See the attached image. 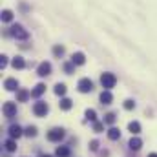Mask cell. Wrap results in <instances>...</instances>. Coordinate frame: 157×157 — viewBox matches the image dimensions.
<instances>
[{"label":"cell","instance_id":"obj_1","mask_svg":"<svg viewBox=\"0 0 157 157\" xmlns=\"http://www.w3.org/2000/svg\"><path fill=\"white\" fill-rule=\"evenodd\" d=\"M101 84H102V88H104V90H112V88L117 84V77H115L113 73L106 71V73H102V75H101Z\"/></svg>","mask_w":157,"mask_h":157},{"label":"cell","instance_id":"obj_2","mask_svg":"<svg viewBox=\"0 0 157 157\" xmlns=\"http://www.w3.org/2000/svg\"><path fill=\"white\" fill-rule=\"evenodd\" d=\"M11 35L17 40H28L29 39V33H28V31L24 29V26H20V24H15V26L11 28Z\"/></svg>","mask_w":157,"mask_h":157},{"label":"cell","instance_id":"obj_3","mask_svg":"<svg viewBox=\"0 0 157 157\" xmlns=\"http://www.w3.org/2000/svg\"><path fill=\"white\" fill-rule=\"evenodd\" d=\"M48 112H49L48 102H44V101H37V102L33 104V113H35L37 117H46Z\"/></svg>","mask_w":157,"mask_h":157},{"label":"cell","instance_id":"obj_4","mask_svg":"<svg viewBox=\"0 0 157 157\" xmlns=\"http://www.w3.org/2000/svg\"><path fill=\"white\" fill-rule=\"evenodd\" d=\"M46 137H48V141H51V143H60V141L64 139V130H62V128H51Z\"/></svg>","mask_w":157,"mask_h":157},{"label":"cell","instance_id":"obj_5","mask_svg":"<svg viewBox=\"0 0 157 157\" xmlns=\"http://www.w3.org/2000/svg\"><path fill=\"white\" fill-rule=\"evenodd\" d=\"M77 88L80 93H90V91H93V80L88 77H82L77 82Z\"/></svg>","mask_w":157,"mask_h":157},{"label":"cell","instance_id":"obj_6","mask_svg":"<svg viewBox=\"0 0 157 157\" xmlns=\"http://www.w3.org/2000/svg\"><path fill=\"white\" fill-rule=\"evenodd\" d=\"M51 71H53V66H51V62H40L39 68H37V73H39V77H48V75H51Z\"/></svg>","mask_w":157,"mask_h":157},{"label":"cell","instance_id":"obj_7","mask_svg":"<svg viewBox=\"0 0 157 157\" xmlns=\"http://www.w3.org/2000/svg\"><path fill=\"white\" fill-rule=\"evenodd\" d=\"M2 112H4V115L7 119L15 117V115H17V102H6V104L2 106Z\"/></svg>","mask_w":157,"mask_h":157},{"label":"cell","instance_id":"obj_8","mask_svg":"<svg viewBox=\"0 0 157 157\" xmlns=\"http://www.w3.org/2000/svg\"><path fill=\"white\" fill-rule=\"evenodd\" d=\"M4 88L7 90V91H18L20 88H18V80L15 77H9L4 80Z\"/></svg>","mask_w":157,"mask_h":157},{"label":"cell","instance_id":"obj_9","mask_svg":"<svg viewBox=\"0 0 157 157\" xmlns=\"http://www.w3.org/2000/svg\"><path fill=\"white\" fill-rule=\"evenodd\" d=\"M71 62H73L75 66H82V64L86 62V55H84L82 51H75V53L71 55Z\"/></svg>","mask_w":157,"mask_h":157},{"label":"cell","instance_id":"obj_10","mask_svg":"<svg viewBox=\"0 0 157 157\" xmlns=\"http://www.w3.org/2000/svg\"><path fill=\"white\" fill-rule=\"evenodd\" d=\"M99 101H101V104H112V102H113V95H112V91H110V90H104V91L101 93Z\"/></svg>","mask_w":157,"mask_h":157},{"label":"cell","instance_id":"obj_11","mask_svg":"<svg viewBox=\"0 0 157 157\" xmlns=\"http://www.w3.org/2000/svg\"><path fill=\"white\" fill-rule=\"evenodd\" d=\"M29 97H31V91H28V90H24V88H20V90L17 91V102H26Z\"/></svg>","mask_w":157,"mask_h":157},{"label":"cell","instance_id":"obj_12","mask_svg":"<svg viewBox=\"0 0 157 157\" xmlns=\"http://www.w3.org/2000/svg\"><path fill=\"white\" fill-rule=\"evenodd\" d=\"M71 106H73V101H71V99H68V97H62V99H60V102H59V108H60L62 112H70V110H71Z\"/></svg>","mask_w":157,"mask_h":157},{"label":"cell","instance_id":"obj_13","mask_svg":"<svg viewBox=\"0 0 157 157\" xmlns=\"http://www.w3.org/2000/svg\"><path fill=\"white\" fill-rule=\"evenodd\" d=\"M22 133H24V132H22V128H20L18 124H13V126H9V137H11V139H18Z\"/></svg>","mask_w":157,"mask_h":157},{"label":"cell","instance_id":"obj_14","mask_svg":"<svg viewBox=\"0 0 157 157\" xmlns=\"http://www.w3.org/2000/svg\"><path fill=\"white\" fill-rule=\"evenodd\" d=\"M141 146H143V141H141L139 137H132V139H130V143H128V148H130V150H133V152L141 150Z\"/></svg>","mask_w":157,"mask_h":157},{"label":"cell","instance_id":"obj_15","mask_svg":"<svg viewBox=\"0 0 157 157\" xmlns=\"http://www.w3.org/2000/svg\"><path fill=\"white\" fill-rule=\"evenodd\" d=\"M11 66H13L15 70H24V68H26V60H24V57H15V59L11 60Z\"/></svg>","mask_w":157,"mask_h":157},{"label":"cell","instance_id":"obj_16","mask_svg":"<svg viewBox=\"0 0 157 157\" xmlns=\"http://www.w3.org/2000/svg\"><path fill=\"white\" fill-rule=\"evenodd\" d=\"M13 11L11 9H2V13H0V18H2V22H6V24H9L11 20H13Z\"/></svg>","mask_w":157,"mask_h":157},{"label":"cell","instance_id":"obj_17","mask_svg":"<svg viewBox=\"0 0 157 157\" xmlns=\"http://www.w3.org/2000/svg\"><path fill=\"white\" fill-rule=\"evenodd\" d=\"M66 91H68V88H66V84H64V82H57V84H55V95L64 97V95H66Z\"/></svg>","mask_w":157,"mask_h":157},{"label":"cell","instance_id":"obj_18","mask_svg":"<svg viewBox=\"0 0 157 157\" xmlns=\"http://www.w3.org/2000/svg\"><path fill=\"white\" fill-rule=\"evenodd\" d=\"M55 155L57 157H70L71 155V150H70L68 146H59V148L55 150Z\"/></svg>","mask_w":157,"mask_h":157},{"label":"cell","instance_id":"obj_19","mask_svg":"<svg viewBox=\"0 0 157 157\" xmlns=\"http://www.w3.org/2000/svg\"><path fill=\"white\" fill-rule=\"evenodd\" d=\"M46 91V84H42V82H39L33 90H31V97H40L42 93Z\"/></svg>","mask_w":157,"mask_h":157},{"label":"cell","instance_id":"obj_20","mask_svg":"<svg viewBox=\"0 0 157 157\" xmlns=\"http://www.w3.org/2000/svg\"><path fill=\"white\" fill-rule=\"evenodd\" d=\"M128 130L132 132V135H137V133H141V122H137V121H132V122L128 124Z\"/></svg>","mask_w":157,"mask_h":157},{"label":"cell","instance_id":"obj_21","mask_svg":"<svg viewBox=\"0 0 157 157\" xmlns=\"http://www.w3.org/2000/svg\"><path fill=\"white\" fill-rule=\"evenodd\" d=\"M108 139H110V141H119V139H121V132H119L117 128L112 126V128L108 130Z\"/></svg>","mask_w":157,"mask_h":157},{"label":"cell","instance_id":"obj_22","mask_svg":"<svg viewBox=\"0 0 157 157\" xmlns=\"http://www.w3.org/2000/svg\"><path fill=\"white\" fill-rule=\"evenodd\" d=\"M51 51H53V55H55L57 59H60V57H62V55L66 53V49H64V46H60V44H55Z\"/></svg>","mask_w":157,"mask_h":157},{"label":"cell","instance_id":"obj_23","mask_svg":"<svg viewBox=\"0 0 157 157\" xmlns=\"http://www.w3.org/2000/svg\"><path fill=\"white\" fill-rule=\"evenodd\" d=\"M4 146H6V150H7L9 154L17 150V143H15V139H7V141L4 143Z\"/></svg>","mask_w":157,"mask_h":157},{"label":"cell","instance_id":"obj_24","mask_svg":"<svg viewBox=\"0 0 157 157\" xmlns=\"http://www.w3.org/2000/svg\"><path fill=\"white\" fill-rule=\"evenodd\" d=\"M84 115H86L88 121H91V122H95V121H97V112H95V110H91V108H90V110H86V113H84Z\"/></svg>","mask_w":157,"mask_h":157},{"label":"cell","instance_id":"obj_25","mask_svg":"<svg viewBox=\"0 0 157 157\" xmlns=\"http://www.w3.org/2000/svg\"><path fill=\"white\" fill-rule=\"evenodd\" d=\"M24 135H28V137H35V135H37V126H28V128L24 130Z\"/></svg>","mask_w":157,"mask_h":157},{"label":"cell","instance_id":"obj_26","mask_svg":"<svg viewBox=\"0 0 157 157\" xmlns=\"http://www.w3.org/2000/svg\"><path fill=\"white\" fill-rule=\"evenodd\" d=\"M115 113H106V115H104V122H106V124H113V122H115Z\"/></svg>","mask_w":157,"mask_h":157},{"label":"cell","instance_id":"obj_27","mask_svg":"<svg viewBox=\"0 0 157 157\" xmlns=\"http://www.w3.org/2000/svg\"><path fill=\"white\" fill-rule=\"evenodd\" d=\"M133 108H135V102L132 99H126L124 101V110H133Z\"/></svg>","mask_w":157,"mask_h":157},{"label":"cell","instance_id":"obj_28","mask_svg":"<svg viewBox=\"0 0 157 157\" xmlns=\"http://www.w3.org/2000/svg\"><path fill=\"white\" fill-rule=\"evenodd\" d=\"M102 130H104V124H102V122H97V121H95V122H93V132L101 133Z\"/></svg>","mask_w":157,"mask_h":157},{"label":"cell","instance_id":"obj_29","mask_svg":"<svg viewBox=\"0 0 157 157\" xmlns=\"http://www.w3.org/2000/svg\"><path fill=\"white\" fill-rule=\"evenodd\" d=\"M73 68H75V64L71 62V64H64V71L70 75V73H73Z\"/></svg>","mask_w":157,"mask_h":157},{"label":"cell","instance_id":"obj_30","mask_svg":"<svg viewBox=\"0 0 157 157\" xmlns=\"http://www.w3.org/2000/svg\"><path fill=\"white\" fill-rule=\"evenodd\" d=\"M90 150H91V152H97V150H99V141H91V143H90Z\"/></svg>","mask_w":157,"mask_h":157},{"label":"cell","instance_id":"obj_31","mask_svg":"<svg viewBox=\"0 0 157 157\" xmlns=\"http://www.w3.org/2000/svg\"><path fill=\"white\" fill-rule=\"evenodd\" d=\"M6 66H7V57H6V55H2V57H0V68L4 70Z\"/></svg>","mask_w":157,"mask_h":157},{"label":"cell","instance_id":"obj_32","mask_svg":"<svg viewBox=\"0 0 157 157\" xmlns=\"http://www.w3.org/2000/svg\"><path fill=\"white\" fill-rule=\"evenodd\" d=\"M148 157H157V154H148Z\"/></svg>","mask_w":157,"mask_h":157},{"label":"cell","instance_id":"obj_33","mask_svg":"<svg viewBox=\"0 0 157 157\" xmlns=\"http://www.w3.org/2000/svg\"><path fill=\"white\" fill-rule=\"evenodd\" d=\"M40 157H51V155H40Z\"/></svg>","mask_w":157,"mask_h":157}]
</instances>
